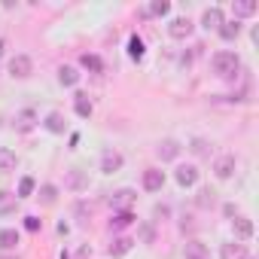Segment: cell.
Returning a JSON list of instances; mask_svg holds the SVG:
<instances>
[{
  "instance_id": "7402d4cb",
  "label": "cell",
  "mask_w": 259,
  "mask_h": 259,
  "mask_svg": "<svg viewBox=\"0 0 259 259\" xmlns=\"http://www.w3.org/2000/svg\"><path fill=\"white\" fill-rule=\"evenodd\" d=\"M128 55H132L135 61H141V58H144V40H141L138 34H135L132 40H128Z\"/></svg>"
},
{
  "instance_id": "277c9868",
  "label": "cell",
  "mask_w": 259,
  "mask_h": 259,
  "mask_svg": "<svg viewBox=\"0 0 259 259\" xmlns=\"http://www.w3.org/2000/svg\"><path fill=\"white\" fill-rule=\"evenodd\" d=\"M174 177H177V183H180V186H186V189H189V186H195V183H198V168H195V165H180Z\"/></svg>"
},
{
  "instance_id": "d590c367",
  "label": "cell",
  "mask_w": 259,
  "mask_h": 259,
  "mask_svg": "<svg viewBox=\"0 0 259 259\" xmlns=\"http://www.w3.org/2000/svg\"><path fill=\"white\" fill-rule=\"evenodd\" d=\"M4 49H7V46H4V40H0V55H4Z\"/></svg>"
},
{
  "instance_id": "e0dca14e",
  "label": "cell",
  "mask_w": 259,
  "mask_h": 259,
  "mask_svg": "<svg viewBox=\"0 0 259 259\" xmlns=\"http://www.w3.org/2000/svg\"><path fill=\"white\" fill-rule=\"evenodd\" d=\"M43 125L49 128V132H52V135H61V132H64V116H61V113H49Z\"/></svg>"
},
{
  "instance_id": "f1b7e54d",
  "label": "cell",
  "mask_w": 259,
  "mask_h": 259,
  "mask_svg": "<svg viewBox=\"0 0 259 259\" xmlns=\"http://www.w3.org/2000/svg\"><path fill=\"white\" fill-rule=\"evenodd\" d=\"M34 177H22V183H19V198H28L31 192H34Z\"/></svg>"
},
{
  "instance_id": "4316f807",
  "label": "cell",
  "mask_w": 259,
  "mask_h": 259,
  "mask_svg": "<svg viewBox=\"0 0 259 259\" xmlns=\"http://www.w3.org/2000/svg\"><path fill=\"white\" fill-rule=\"evenodd\" d=\"M13 210H16V195L0 192V217H4V213H13Z\"/></svg>"
},
{
  "instance_id": "3957f363",
  "label": "cell",
  "mask_w": 259,
  "mask_h": 259,
  "mask_svg": "<svg viewBox=\"0 0 259 259\" xmlns=\"http://www.w3.org/2000/svg\"><path fill=\"white\" fill-rule=\"evenodd\" d=\"M122 168V156L116 153V150H104V156H101V171L104 174H116Z\"/></svg>"
},
{
  "instance_id": "5b68a950",
  "label": "cell",
  "mask_w": 259,
  "mask_h": 259,
  "mask_svg": "<svg viewBox=\"0 0 259 259\" xmlns=\"http://www.w3.org/2000/svg\"><path fill=\"white\" fill-rule=\"evenodd\" d=\"M10 73L19 76V79L31 76V58H28V55H16V58L10 61Z\"/></svg>"
},
{
  "instance_id": "ac0fdd59",
  "label": "cell",
  "mask_w": 259,
  "mask_h": 259,
  "mask_svg": "<svg viewBox=\"0 0 259 259\" xmlns=\"http://www.w3.org/2000/svg\"><path fill=\"white\" fill-rule=\"evenodd\" d=\"M16 244H19V232L16 229H4V232H0V247H4V250H16Z\"/></svg>"
},
{
  "instance_id": "ffe728a7",
  "label": "cell",
  "mask_w": 259,
  "mask_h": 259,
  "mask_svg": "<svg viewBox=\"0 0 259 259\" xmlns=\"http://www.w3.org/2000/svg\"><path fill=\"white\" fill-rule=\"evenodd\" d=\"M13 168H16V153L0 147V171H13Z\"/></svg>"
},
{
  "instance_id": "7c38bea8",
  "label": "cell",
  "mask_w": 259,
  "mask_h": 259,
  "mask_svg": "<svg viewBox=\"0 0 259 259\" xmlns=\"http://www.w3.org/2000/svg\"><path fill=\"white\" fill-rule=\"evenodd\" d=\"M201 25H204L207 31H217V28L223 25V10H220V7H210V10H204V16H201Z\"/></svg>"
},
{
  "instance_id": "836d02e7",
  "label": "cell",
  "mask_w": 259,
  "mask_h": 259,
  "mask_svg": "<svg viewBox=\"0 0 259 259\" xmlns=\"http://www.w3.org/2000/svg\"><path fill=\"white\" fill-rule=\"evenodd\" d=\"M168 213H171V207H165V204H159V207H156V217H159V220H165Z\"/></svg>"
},
{
  "instance_id": "8fae6325",
  "label": "cell",
  "mask_w": 259,
  "mask_h": 259,
  "mask_svg": "<svg viewBox=\"0 0 259 259\" xmlns=\"http://www.w3.org/2000/svg\"><path fill=\"white\" fill-rule=\"evenodd\" d=\"M256 10H259V4H256V0H235V4H232L235 22H238V19H244V16H253Z\"/></svg>"
},
{
  "instance_id": "52a82bcc",
  "label": "cell",
  "mask_w": 259,
  "mask_h": 259,
  "mask_svg": "<svg viewBox=\"0 0 259 259\" xmlns=\"http://www.w3.org/2000/svg\"><path fill=\"white\" fill-rule=\"evenodd\" d=\"M162 186H165V174H162V171H156V168L144 171V189H147V192H159Z\"/></svg>"
},
{
  "instance_id": "1f68e13d",
  "label": "cell",
  "mask_w": 259,
  "mask_h": 259,
  "mask_svg": "<svg viewBox=\"0 0 259 259\" xmlns=\"http://www.w3.org/2000/svg\"><path fill=\"white\" fill-rule=\"evenodd\" d=\"M40 226H43V223H40L37 217H25V229H28V232H37Z\"/></svg>"
},
{
  "instance_id": "603a6c76",
  "label": "cell",
  "mask_w": 259,
  "mask_h": 259,
  "mask_svg": "<svg viewBox=\"0 0 259 259\" xmlns=\"http://www.w3.org/2000/svg\"><path fill=\"white\" fill-rule=\"evenodd\" d=\"M79 61H82V67H85V70H92V73H101V70H104V64H101V58H98V55H89V52H85Z\"/></svg>"
},
{
  "instance_id": "30bf717a",
  "label": "cell",
  "mask_w": 259,
  "mask_h": 259,
  "mask_svg": "<svg viewBox=\"0 0 259 259\" xmlns=\"http://www.w3.org/2000/svg\"><path fill=\"white\" fill-rule=\"evenodd\" d=\"M156 153H159V159H162V162H174V159L180 156V144L168 138V141H162V144H159V150H156Z\"/></svg>"
},
{
  "instance_id": "d6a6232c",
  "label": "cell",
  "mask_w": 259,
  "mask_h": 259,
  "mask_svg": "<svg viewBox=\"0 0 259 259\" xmlns=\"http://www.w3.org/2000/svg\"><path fill=\"white\" fill-rule=\"evenodd\" d=\"M198 195H201V198H198L201 204H213V192H210V189H201Z\"/></svg>"
},
{
  "instance_id": "cb8c5ba5",
  "label": "cell",
  "mask_w": 259,
  "mask_h": 259,
  "mask_svg": "<svg viewBox=\"0 0 259 259\" xmlns=\"http://www.w3.org/2000/svg\"><path fill=\"white\" fill-rule=\"evenodd\" d=\"M58 79H61V85H76L79 82V73L73 67H61L58 70Z\"/></svg>"
},
{
  "instance_id": "9a60e30c",
  "label": "cell",
  "mask_w": 259,
  "mask_h": 259,
  "mask_svg": "<svg viewBox=\"0 0 259 259\" xmlns=\"http://www.w3.org/2000/svg\"><path fill=\"white\" fill-rule=\"evenodd\" d=\"M132 223H135V213H132V210H119V213L110 220V229H128Z\"/></svg>"
},
{
  "instance_id": "4dcf8cb0",
  "label": "cell",
  "mask_w": 259,
  "mask_h": 259,
  "mask_svg": "<svg viewBox=\"0 0 259 259\" xmlns=\"http://www.w3.org/2000/svg\"><path fill=\"white\" fill-rule=\"evenodd\" d=\"M189 150H192L195 156H207V141H201V138H198V141H192V147H189Z\"/></svg>"
},
{
  "instance_id": "2e32d148",
  "label": "cell",
  "mask_w": 259,
  "mask_h": 259,
  "mask_svg": "<svg viewBox=\"0 0 259 259\" xmlns=\"http://www.w3.org/2000/svg\"><path fill=\"white\" fill-rule=\"evenodd\" d=\"M132 247H135V241H132V238H116V241L110 244V256H125Z\"/></svg>"
},
{
  "instance_id": "4fadbf2b",
  "label": "cell",
  "mask_w": 259,
  "mask_h": 259,
  "mask_svg": "<svg viewBox=\"0 0 259 259\" xmlns=\"http://www.w3.org/2000/svg\"><path fill=\"white\" fill-rule=\"evenodd\" d=\"M132 201H135V192H132V189H119V192H113V198H110V204L119 207V210H128V207H132Z\"/></svg>"
},
{
  "instance_id": "f546056e",
  "label": "cell",
  "mask_w": 259,
  "mask_h": 259,
  "mask_svg": "<svg viewBox=\"0 0 259 259\" xmlns=\"http://www.w3.org/2000/svg\"><path fill=\"white\" fill-rule=\"evenodd\" d=\"M40 198H43V201H46V204H55V198H58V189H55V186H49V183H46V186H43V189H40Z\"/></svg>"
},
{
  "instance_id": "7a4b0ae2",
  "label": "cell",
  "mask_w": 259,
  "mask_h": 259,
  "mask_svg": "<svg viewBox=\"0 0 259 259\" xmlns=\"http://www.w3.org/2000/svg\"><path fill=\"white\" fill-rule=\"evenodd\" d=\"M168 34H171L174 40H186V37L192 34V22H189L186 16H180V19H174V22L168 25Z\"/></svg>"
},
{
  "instance_id": "d4e9b609",
  "label": "cell",
  "mask_w": 259,
  "mask_h": 259,
  "mask_svg": "<svg viewBox=\"0 0 259 259\" xmlns=\"http://www.w3.org/2000/svg\"><path fill=\"white\" fill-rule=\"evenodd\" d=\"M67 186L79 192V189H85V186H89V180H85V174H82V171H70V177H67Z\"/></svg>"
},
{
  "instance_id": "d6986e66",
  "label": "cell",
  "mask_w": 259,
  "mask_h": 259,
  "mask_svg": "<svg viewBox=\"0 0 259 259\" xmlns=\"http://www.w3.org/2000/svg\"><path fill=\"white\" fill-rule=\"evenodd\" d=\"M217 31H220V37H223V40H235V37L241 34V25H238V22H223Z\"/></svg>"
},
{
  "instance_id": "83f0119b",
  "label": "cell",
  "mask_w": 259,
  "mask_h": 259,
  "mask_svg": "<svg viewBox=\"0 0 259 259\" xmlns=\"http://www.w3.org/2000/svg\"><path fill=\"white\" fill-rule=\"evenodd\" d=\"M16 125H19V132H31V128H34V113H31V110H25V113L16 119Z\"/></svg>"
},
{
  "instance_id": "e575fe53",
  "label": "cell",
  "mask_w": 259,
  "mask_h": 259,
  "mask_svg": "<svg viewBox=\"0 0 259 259\" xmlns=\"http://www.w3.org/2000/svg\"><path fill=\"white\" fill-rule=\"evenodd\" d=\"M141 235H144V241H153V229H150V226H144V232H141Z\"/></svg>"
},
{
  "instance_id": "6da1fadb",
  "label": "cell",
  "mask_w": 259,
  "mask_h": 259,
  "mask_svg": "<svg viewBox=\"0 0 259 259\" xmlns=\"http://www.w3.org/2000/svg\"><path fill=\"white\" fill-rule=\"evenodd\" d=\"M210 64H213V73H217V76H226V79H229V76H235V73H238L241 58H238L235 52H217Z\"/></svg>"
},
{
  "instance_id": "ba28073f",
  "label": "cell",
  "mask_w": 259,
  "mask_h": 259,
  "mask_svg": "<svg viewBox=\"0 0 259 259\" xmlns=\"http://www.w3.org/2000/svg\"><path fill=\"white\" fill-rule=\"evenodd\" d=\"M183 253H186V259H210V250H207V244H201V241H186V247H183Z\"/></svg>"
},
{
  "instance_id": "5bb4252c",
  "label": "cell",
  "mask_w": 259,
  "mask_h": 259,
  "mask_svg": "<svg viewBox=\"0 0 259 259\" xmlns=\"http://www.w3.org/2000/svg\"><path fill=\"white\" fill-rule=\"evenodd\" d=\"M232 223H235V235H238V238H244V241H247V238L253 235V223H250L247 217H235Z\"/></svg>"
},
{
  "instance_id": "8992f818",
  "label": "cell",
  "mask_w": 259,
  "mask_h": 259,
  "mask_svg": "<svg viewBox=\"0 0 259 259\" xmlns=\"http://www.w3.org/2000/svg\"><path fill=\"white\" fill-rule=\"evenodd\" d=\"M213 174H217L220 180H229V177L235 174V156H220L217 165H213Z\"/></svg>"
},
{
  "instance_id": "9c48e42d",
  "label": "cell",
  "mask_w": 259,
  "mask_h": 259,
  "mask_svg": "<svg viewBox=\"0 0 259 259\" xmlns=\"http://www.w3.org/2000/svg\"><path fill=\"white\" fill-rule=\"evenodd\" d=\"M220 259H247V244H238V241L223 244L220 247Z\"/></svg>"
},
{
  "instance_id": "8d00e7d4",
  "label": "cell",
  "mask_w": 259,
  "mask_h": 259,
  "mask_svg": "<svg viewBox=\"0 0 259 259\" xmlns=\"http://www.w3.org/2000/svg\"><path fill=\"white\" fill-rule=\"evenodd\" d=\"M61 259H67V253H61Z\"/></svg>"
},
{
  "instance_id": "484cf974",
  "label": "cell",
  "mask_w": 259,
  "mask_h": 259,
  "mask_svg": "<svg viewBox=\"0 0 259 259\" xmlns=\"http://www.w3.org/2000/svg\"><path fill=\"white\" fill-rule=\"evenodd\" d=\"M168 13H171V4H168V0H153L150 10H147V16H168Z\"/></svg>"
},
{
  "instance_id": "44dd1931",
  "label": "cell",
  "mask_w": 259,
  "mask_h": 259,
  "mask_svg": "<svg viewBox=\"0 0 259 259\" xmlns=\"http://www.w3.org/2000/svg\"><path fill=\"white\" fill-rule=\"evenodd\" d=\"M73 107H76V116H82V119H89V116H92V101H89L85 95H76Z\"/></svg>"
}]
</instances>
